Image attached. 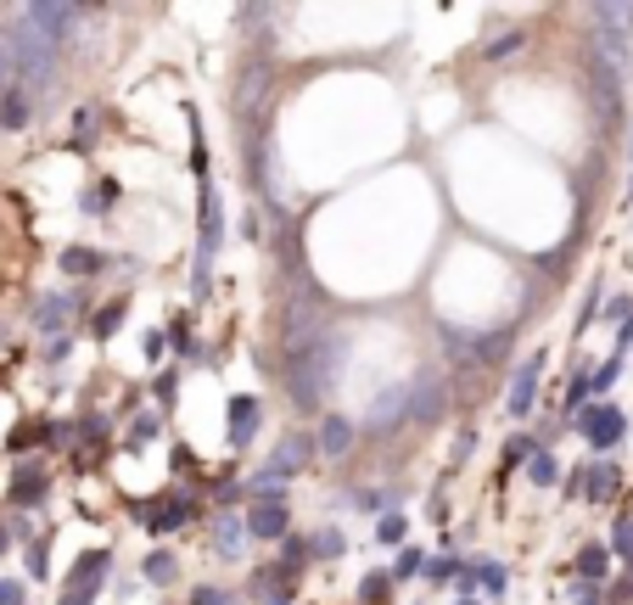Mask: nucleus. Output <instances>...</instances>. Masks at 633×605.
<instances>
[{"mask_svg":"<svg viewBox=\"0 0 633 605\" xmlns=\"http://www.w3.org/2000/svg\"><path fill=\"white\" fill-rule=\"evenodd\" d=\"M594 23V51H600V62L611 68V79H622V68H628V34H633V6H594L589 12Z\"/></svg>","mask_w":633,"mask_h":605,"instance_id":"f257e3e1","label":"nucleus"},{"mask_svg":"<svg viewBox=\"0 0 633 605\" xmlns=\"http://www.w3.org/2000/svg\"><path fill=\"white\" fill-rule=\"evenodd\" d=\"M577 432H583V443L589 449H617L622 443V432H628V421H622V409L617 404H589L583 415H577Z\"/></svg>","mask_w":633,"mask_h":605,"instance_id":"f03ea898","label":"nucleus"},{"mask_svg":"<svg viewBox=\"0 0 633 605\" xmlns=\"http://www.w3.org/2000/svg\"><path fill=\"white\" fill-rule=\"evenodd\" d=\"M538 376H544V353H527V359H521L516 365V381H510V415H533V404H538Z\"/></svg>","mask_w":633,"mask_h":605,"instance_id":"7ed1b4c3","label":"nucleus"},{"mask_svg":"<svg viewBox=\"0 0 633 605\" xmlns=\"http://www.w3.org/2000/svg\"><path fill=\"white\" fill-rule=\"evenodd\" d=\"M572 493L577 499H589V505H605V499H611V493H617V465H583V471H577L572 477Z\"/></svg>","mask_w":633,"mask_h":605,"instance_id":"20e7f679","label":"nucleus"},{"mask_svg":"<svg viewBox=\"0 0 633 605\" xmlns=\"http://www.w3.org/2000/svg\"><path fill=\"white\" fill-rule=\"evenodd\" d=\"M314 443H320L325 460H342V454L353 449V421H348V415H325V421H320V437H314Z\"/></svg>","mask_w":633,"mask_h":605,"instance_id":"39448f33","label":"nucleus"},{"mask_svg":"<svg viewBox=\"0 0 633 605\" xmlns=\"http://www.w3.org/2000/svg\"><path fill=\"white\" fill-rule=\"evenodd\" d=\"M247 538H269V544H281V538H286V505H253V510H247Z\"/></svg>","mask_w":633,"mask_h":605,"instance_id":"423d86ee","label":"nucleus"},{"mask_svg":"<svg viewBox=\"0 0 633 605\" xmlns=\"http://www.w3.org/2000/svg\"><path fill=\"white\" fill-rule=\"evenodd\" d=\"M258 432V398H230V449H247Z\"/></svg>","mask_w":633,"mask_h":605,"instance_id":"0eeeda50","label":"nucleus"},{"mask_svg":"<svg viewBox=\"0 0 633 605\" xmlns=\"http://www.w3.org/2000/svg\"><path fill=\"white\" fill-rule=\"evenodd\" d=\"M219 236H225V219H219V191H213V185H202V264L213 258Z\"/></svg>","mask_w":633,"mask_h":605,"instance_id":"6e6552de","label":"nucleus"},{"mask_svg":"<svg viewBox=\"0 0 633 605\" xmlns=\"http://www.w3.org/2000/svg\"><path fill=\"white\" fill-rule=\"evenodd\" d=\"M398 415H409V387H387V393L365 409V426H393Z\"/></svg>","mask_w":633,"mask_h":605,"instance_id":"1a4fd4ad","label":"nucleus"},{"mask_svg":"<svg viewBox=\"0 0 633 605\" xmlns=\"http://www.w3.org/2000/svg\"><path fill=\"white\" fill-rule=\"evenodd\" d=\"M107 566H113V555H107V549L85 555V561L73 566V583H68V594H79V600H85L90 589H101V572H107Z\"/></svg>","mask_w":633,"mask_h":605,"instance_id":"9d476101","label":"nucleus"},{"mask_svg":"<svg viewBox=\"0 0 633 605\" xmlns=\"http://www.w3.org/2000/svg\"><path fill=\"white\" fill-rule=\"evenodd\" d=\"M309 449H314L309 437H286L281 449L269 454V465H264V471H275V477H281V482H286V477H292V471H297V465L309 460Z\"/></svg>","mask_w":633,"mask_h":605,"instance_id":"9b49d317","label":"nucleus"},{"mask_svg":"<svg viewBox=\"0 0 633 605\" xmlns=\"http://www.w3.org/2000/svg\"><path fill=\"white\" fill-rule=\"evenodd\" d=\"M29 118H34V101L23 96V90H6V96H0V129H6V135L29 129Z\"/></svg>","mask_w":633,"mask_h":605,"instance_id":"f8f14e48","label":"nucleus"},{"mask_svg":"<svg viewBox=\"0 0 633 605\" xmlns=\"http://www.w3.org/2000/svg\"><path fill=\"white\" fill-rule=\"evenodd\" d=\"M213 549H219V555H241V549H247V521L241 516H219L213 521Z\"/></svg>","mask_w":633,"mask_h":605,"instance_id":"ddd939ff","label":"nucleus"},{"mask_svg":"<svg viewBox=\"0 0 633 605\" xmlns=\"http://www.w3.org/2000/svg\"><path fill=\"white\" fill-rule=\"evenodd\" d=\"M68 314H73V297H40V309H34V325H40V331H57L62 337V325H68Z\"/></svg>","mask_w":633,"mask_h":605,"instance_id":"4468645a","label":"nucleus"},{"mask_svg":"<svg viewBox=\"0 0 633 605\" xmlns=\"http://www.w3.org/2000/svg\"><path fill=\"white\" fill-rule=\"evenodd\" d=\"M527 482H533V488H555V482H561V465H555V454H549V449L527 454Z\"/></svg>","mask_w":633,"mask_h":605,"instance_id":"2eb2a0df","label":"nucleus"},{"mask_svg":"<svg viewBox=\"0 0 633 605\" xmlns=\"http://www.w3.org/2000/svg\"><path fill=\"white\" fill-rule=\"evenodd\" d=\"M62 269H68V275H101V269H107V258L90 253V247H68V253H62Z\"/></svg>","mask_w":633,"mask_h":605,"instance_id":"dca6fc26","label":"nucleus"},{"mask_svg":"<svg viewBox=\"0 0 633 605\" xmlns=\"http://www.w3.org/2000/svg\"><path fill=\"white\" fill-rule=\"evenodd\" d=\"M17 90V45H12V29H0V96Z\"/></svg>","mask_w":633,"mask_h":605,"instance_id":"f3484780","label":"nucleus"},{"mask_svg":"<svg viewBox=\"0 0 633 605\" xmlns=\"http://www.w3.org/2000/svg\"><path fill=\"white\" fill-rule=\"evenodd\" d=\"M342 549H348V538H342V533H337V527H325V533H314L309 555H314V561H337Z\"/></svg>","mask_w":633,"mask_h":605,"instance_id":"a211bd4d","label":"nucleus"},{"mask_svg":"<svg viewBox=\"0 0 633 605\" xmlns=\"http://www.w3.org/2000/svg\"><path fill=\"white\" fill-rule=\"evenodd\" d=\"M477 577H482V589H488L493 600H505V594H510V566L488 561V566H477Z\"/></svg>","mask_w":633,"mask_h":605,"instance_id":"6ab92c4d","label":"nucleus"},{"mask_svg":"<svg viewBox=\"0 0 633 605\" xmlns=\"http://www.w3.org/2000/svg\"><path fill=\"white\" fill-rule=\"evenodd\" d=\"M460 577H465V561H449V555L426 561V583H460Z\"/></svg>","mask_w":633,"mask_h":605,"instance_id":"aec40b11","label":"nucleus"},{"mask_svg":"<svg viewBox=\"0 0 633 605\" xmlns=\"http://www.w3.org/2000/svg\"><path fill=\"white\" fill-rule=\"evenodd\" d=\"M404 538H409V521L398 516V510H387L381 527H376V544H404Z\"/></svg>","mask_w":633,"mask_h":605,"instance_id":"412c9836","label":"nucleus"},{"mask_svg":"<svg viewBox=\"0 0 633 605\" xmlns=\"http://www.w3.org/2000/svg\"><path fill=\"white\" fill-rule=\"evenodd\" d=\"M421 572H426V555H421V549H404L387 577H393V583H409V577H421Z\"/></svg>","mask_w":633,"mask_h":605,"instance_id":"4be33fe9","label":"nucleus"},{"mask_svg":"<svg viewBox=\"0 0 633 605\" xmlns=\"http://www.w3.org/2000/svg\"><path fill=\"white\" fill-rule=\"evenodd\" d=\"M387 583H393L387 572H370L365 583H359V605H387Z\"/></svg>","mask_w":633,"mask_h":605,"instance_id":"5701e85b","label":"nucleus"},{"mask_svg":"<svg viewBox=\"0 0 633 605\" xmlns=\"http://www.w3.org/2000/svg\"><path fill=\"white\" fill-rule=\"evenodd\" d=\"M577 572H583V583H600V572H605V549H600V544L583 549V555H577Z\"/></svg>","mask_w":633,"mask_h":605,"instance_id":"b1692460","label":"nucleus"},{"mask_svg":"<svg viewBox=\"0 0 633 605\" xmlns=\"http://www.w3.org/2000/svg\"><path fill=\"white\" fill-rule=\"evenodd\" d=\"M146 583H174V555L169 549H157L152 561H146Z\"/></svg>","mask_w":633,"mask_h":605,"instance_id":"393cba45","label":"nucleus"},{"mask_svg":"<svg viewBox=\"0 0 633 605\" xmlns=\"http://www.w3.org/2000/svg\"><path fill=\"white\" fill-rule=\"evenodd\" d=\"M157 432H163V421H157V415H141V421L129 426V449H141V443H152Z\"/></svg>","mask_w":633,"mask_h":605,"instance_id":"a878e982","label":"nucleus"},{"mask_svg":"<svg viewBox=\"0 0 633 605\" xmlns=\"http://www.w3.org/2000/svg\"><path fill=\"white\" fill-rule=\"evenodd\" d=\"M611 549H617L622 561H633V521H617V533H611Z\"/></svg>","mask_w":633,"mask_h":605,"instance_id":"bb28decb","label":"nucleus"},{"mask_svg":"<svg viewBox=\"0 0 633 605\" xmlns=\"http://www.w3.org/2000/svg\"><path fill=\"white\" fill-rule=\"evenodd\" d=\"M516 45H521V34H499V40H488V51H482V57H488V62H499V57H510Z\"/></svg>","mask_w":633,"mask_h":605,"instance_id":"cd10ccee","label":"nucleus"},{"mask_svg":"<svg viewBox=\"0 0 633 605\" xmlns=\"http://www.w3.org/2000/svg\"><path fill=\"white\" fill-rule=\"evenodd\" d=\"M23 600H29V589L17 577H0V605H23Z\"/></svg>","mask_w":633,"mask_h":605,"instance_id":"c85d7f7f","label":"nucleus"},{"mask_svg":"<svg viewBox=\"0 0 633 605\" xmlns=\"http://www.w3.org/2000/svg\"><path fill=\"white\" fill-rule=\"evenodd\" d=\"M359 510H393V493H353Z\"/></svg>","mask_w":633,"mask_h":605,"instance_id":"c756f323","label":"nucleus"},{"mask_svg":"<svg viewBox=\"0 0 633 605\" xmlns=\"http://www.w3.org/2000/svg\"><path fill=\"white\" fill-rule=\"evenodd\" d=\"M68 353H73V342H68V337H51V342H45V365H62Z\"/></svg>","mask_w":633,"mask_h":605,"instance_id":"7c9ffc66","label":"nucleus"},{"mask_svg":"<svg viewBox=\"0 0 633 605\" xmlns=\"http://www.w3.org/2000/svg\"><path fill=\"white\" fill-rule=\"evenodd\" d=\"M118 325H124V309H107V314L96 320V337H113Z\"/></svg>","mask_w":633,"mask_h":605,"instance_id":"2f4dec72","label":"nucleus"},{"mask_svg":"<svg viewBox=\"0 0 633 605\" xmlns=\"http://www.w3.org/2000/svg\"><path fill=\"white\" fill-rule=\"evenodd\" d=\"M174 348H180V359H197V337L191 331H174Z\"/></svg>","mask_w":633,"mask_h":605,"instance_id":"473e14b6","label":"nucleus"},{"mask_svg":"<svg viewBox=\"0 0 633 605\" xmlns=\"http://www.w3.org/2000/svg\"><path fill=\"white\" fill-rule=\"evenodd\" d=\"M29 572L45 577V544H29Z\"/></svg>","mask_w":633,"mask_h":605,"instance_id":"72a5a7b5","label":"nucleus"},{"mask_svg":"<svg viewBox=\"0 0 633 605\" xmlns=\"http://www.w3.org/2000/svg\"><path fill=\"white\" fill-rule=\"evenodd\" d=\"M191 605H225V594H219V589H197V594H191Z\"/></svg>","mask_w":633,"mask_h":605,"instance_id":"f704fd0d","label":"nucleus"},{"mask_svg":"<svg viewBox=\"0 0 633 605\" xmlns=\"http://www.w3.org/2000/svg\"><path fill=\"white\" fill-rule=\"evenodd\" d=\"M628 314H633V303H628V297H617V303L605 309V320H628Z\"/></svg>","mask_w":633,"mask_h":605,"instance_id":"c9c22d12","label":"nucleus"},{"mask_svg":"<svg viewBox=\"0 0 633 605\" xmlns=\"http://www.w3.org/2000/svg\"><path fill=\"white\" fill-rule=\"evenodd\" d=\"M628 342H633V314L622 320V348H628Z\"/></svg>","mask_w":633,"mask_h":605,"instance_id":"e433bc0d","label":"nucleus"},{"mask_svg":"<svg viewBox=\"0 0 633 605\" xmlns=\"http://www.w3.org/2000/svg\"><path fill=\"white\" fill-rule=\"evenodd\" d=\"M6 549H12V533H6V527H0V555H6Z\"/></svg>","mask_w":633,"mask_h":605,"instance_id":"4c0bfd02","label":"nucleus"},{"mask_svg":"<svg viewBox=\"0 0 633 605\" xmlns=\"http://www.w3.org/2000/svg\"><path fill=\"white\" fill-rule=\"evenodd\" d=\"M0 342H6V325H0Z\"/></svg>","mask_w":633,"mask_h":605,"instance_id":"58836bf2","label":"nucleus"},{"mask_svg":"<svg viewBox=\"0 0 633 605\" xmlns=\"http://www.w3.org/2000/svg\"><path fill=\"white\" fill-rule=\"evenodd\" d=\"M460 605H477V600H460Z\"/></svg>","mask_w":633,"mask_h":605,"instance_id":"ea45409f","label":"nucleus"},{"mask_svg":"<svg viewBox=\"0 0 633 605\" xmlns=\"http://www.w3.org/2000/svg\"><path fill=\"white\" fill-rule=\"evenodd\" d=\"M628 197H633V185H628Z\"/></svg>","mask_w":633,"mask_h":605,"instance_id":"a19ab883","label":"nucleus"}]
</instances>
